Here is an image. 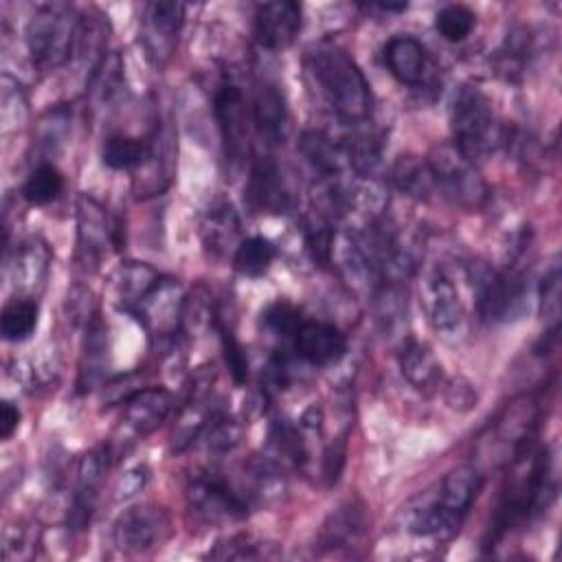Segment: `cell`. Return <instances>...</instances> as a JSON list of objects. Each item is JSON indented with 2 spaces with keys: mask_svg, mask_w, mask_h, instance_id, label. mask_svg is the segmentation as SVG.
I'll use <instances>...</instances> for the list:
<instances>
[{
  "mask_svg": "<svg viewBox=\"0 0 562 562\" xmlns=\"http://www.w3.org/2000/svg\"><path fill=\"white\" fill-rule=\"evenodd\" d=\"M305 70L327 108L347 125H362L373 110L367 77L353 57L336 42L323 40L305 50Z\"/></svg>",
  "mask_w": 562,
  "mask_h": 562,
  "instance_id": "cell-1",
  "label": "cell"
},
{
  "mask_svg": "<svg viewBox=\"0 0 562 562\" xmlns=\"http://www.w3.org/2000/svg\"><path fill=\"white\" fill-rule=\"evenodd\" d=\"M483 487V474L476 465H459L448 472L432 492H424L406 512L411 533L432 540L452 538L468 516Z\"/></svg>",
  "mask_w": 562,
  "mask_h": 562,
  "instance_id": "cell-2",
  "label": "cell"
},
{
  "mask_svg": "<svg viewBox=\"0 0 562 562\" xmlns=\"http://www.w3.org/2000/svg\"><path fill=\"white\" fill-rule=\"evenodd\" d=\"M452 145L474 165L496 149L503 140L494 105L490 97L470 83L454 90L450 101Z\"/></svg>",
  "mask_w": 562,
  "mask_h": 562,
  "instance_id": "cell-3",
  "label": "cell"
},
{
  "mask_svg": "<svg viewBox=\"0 0 562 562\" xmlns=\"http://www.w3.org/2000/svg\"><path fill=\"white\" fill-rule=\"evenodd\" d=\"M79 20L81 15L64 2L35 9L26 24V48L40 70L57 68L72 57Z\"/></svg>",
  "mask_w": 562,
  "mask_h": 562,
  "instance_id": "cell-4",
  "label": "cell"
},
{
  "mask_svg": "<svg viewBox=\"0 0 562 562\" xmlns=\"http://www.w3.org/2000/svg\"><path fill=\"white\" fill-rule=\"evenodd\" d=\"M472 285L476 307L487 323H507L520 318L527 307V281L516 268L496 270L485 263L472 268Z\"/></svg>",
  "mask_w": 562,
  "mask_h": 562,
  "instance_id": "cell-5",
  "label": "cell"
},
{
  "mask_svg": "<svg viewBox=\"0 0 562 562\" xmlns=\"http://www.w3.org/2000/svg\"><path fill=\"white\" fill-rule=\"evenodd\" d=\"M428 167L435 178V187L454 206L476 211L487 202V184L479 176L476 165L468 160L452 143L437 145L428 156Z\"/></svg>",
  "mask_w": 562,
  "mask_h": 562,
  "instance_id": "cell-6",
  "label": "cell"
},
{
  "mask_svg": "<svg viewBox=\"0 0 562 562\" xmlns=\"http://www.w3.org/2000/svg\"><path fill=\"white\" fill-rule=\"evenodd\" d=\"M184 496L193 516L209 525L241 520L252 507L250 498L246 494H237L220 472H204L193 476Z\"/></svg>",
  "mask_w": 562,
  "mask_h": 562,
  "instance_id": "cell-7",
  "label": "cell"
},
{
  "mask_svg": "<svg viewBox=\"0 0 562 562\" xmlns=\"http://www.w3.org/2000/svg\"><path fill=\"white\" fill-rule=\"evenodd\" d=\"M213 112L222 134L226 160L241 165L250 143H248V112L244 103L241 88L233 79H224L213 97Z\"/></svg>",
  "mask_w": 562,
  "mask_h": 562,
  "instance_id": "cell-8",
  "label": "cell"
},
{
  "mask_svg": "<svg viewBox=\"0 0 562 562\" xmlns=\"http://www.w3.org/2000/svg\"><path fill=\"white\" fill-rule=\"evenodd\" d=\"M422 301H424L430 327L443 340H459L465 334L468 314H465L463 301L454 283L441 270H435L426 277Z\"/></svg>",
  "mask_w": 562,
  "mask_h": 562,
  "instance_id": "cell-9",
  "label": "cell"
},
{
  "mask_svg": "<svg viewBox=\"0 0 562 562\" xmlns=\"http://www.w3.org/2000/svg\"><path fill=\"white\" fill-rule=\"evenodd\" d=\"M169 531V518L162 507L134 505L119 514L112 525V540L125 553H145L154 549Z\"/></svg>",
  "mask_w": 562,
  "mask_h": 562,
  "instance_id": "cell-10",
  "label": "cell"
},
{
  "mask_svg": "<svg viewBox=\"0 0 562 562\" xmlns=\"http://www.w3.org/2000/svg\"><path fill=\"white\" fill-rule=\"evenodd\" d=\"M184 296L173 279L160 277V281L130 310L149 334L169 336L176 334L182 321Z\"/></svg>",
  "mask_w": 562,
  "mask_h": 562,
  "instance_id": "cell-11",
  "label": "cell"
},
{
  "mask_svg": "<svg viewBox=\"0 0 562 562\" xmlns=\"http://www.w3.org/2000/svg\"><path fill=\"white\" fill-rule=\"evenodd\" d=\"M184 22V4L180 2H149L143 9V42L147 48V55L162 64L171 57L178 33Z\"/></svg>",
  "mask_w": 562,
  "mask_h": 562,
  "instance_id": "cell-12",
  "label": "cell"
},
{
  "mask_svg": "<svg viewBox=\"0 0 562 562\" xmlns=\"http://www.w3.org/2000/svg\"><path fill=\"white\" fill-rule=\"evenodd\" d=\"M345 351L347 338L331 323L303 318L292 336V353L314 367L334 364L345 356Z\"/></svg>",
  "mask_w": 562,
  "mask_h": 562,
  "instance_id": "cell-13",
  "label": "cell"
},
{
  "mask_svg": "<svg viewBox=\"0 0 562 562\" xmlns=\"http://www.w3.org/2000/svg\"><path fill=\"white\" fill-rule=\"evenodd\" d=\"M77 233L79 250L86 261L94 263L103 257L108 246H119L121 228L110 222L105 209L90 195L77 198Z\"/></svg>",
  "mask_w": 562,
  "mask_h": 562,
  "instance_id": "cell-14",
  "label": "cell"
},
{
  "mask_svg": "<svg viewBox=\"0 0 562 562\" xmlns=\"http://www.w3.org/2000/svg\"><path fill=\"white\" fill-rule=\"evenodd\" d=\"M301 24V7L290 0L263 2L255 11V37L263 48L270 50L288 48L299 35Z\"/></svg>",
  "mask_w": 562,
  "mask_h": 562,
  "instance_id": "cell-15",
  "label": "cell"
},
{
  "mask_svg": "<svg viewBox=\"0 0 562 562\" xmlns=\"http://www.w3.org/2000/svg\"><path fill=\"white\" fill-rule=\"evenodd\" d=\"M248 200L261 213L283 215L292 209L290 187L272 158H257L250 167Z\"/></svg>",
  "mask_w": 562,
  "mask_h": 562,
  "instance_id": "cell-16",
  "label": "cell"
},
{
  "mask_svg": "<svg viewBox=\"0 0 562 562\" xmlns=\"http://www.w3.org/2000/svg\"><path fill=\"white\" fill-rule=\"evenodd\" d=\"M252 123L266 145H281L288 138L290 116L281 88L274 81H259L252 94Z\"/></svg>",
  "mask_w": 562,
  "mask_h": 562,
  "instance_id": "cell-17",
  "label": "cell"
},
{
  "mask_svg": "<svg viewBox=\"0 0 562 562\" xmlns=\"http://www.w3.org/2000/svg\"><path fill=\"white\" fill-rule=\"evenodd\" d=\"M173 395L162 386H145L123 402V424L134 437L156 430L171 413Z\"/></svg>",
  "mask_w": 562,
  "mask_h": 562,
  "instance_id": "cell-18",
  "label": "cell"
},
{
  "mask_svg": "<svg viewBox=\"0 0 562 562\" xmlns=\"http://www.w3.org/2000/svg\"><path fill=\"white\" fill-rule=\"evenodd\" d=\"M384 64L389 72L406 86H422L430 66L424 44L411 35H395L386 42Z\"/></svg>",
  "mask_w": 562,
  "mask_h": 562,
  "instance_id": "cell-19",
  "label": "cell"
},
{
  "mask_svg": "<svg viewBox=\"0 0 562 562\" xmlns=\"http://www.w3.org/2000/svg\"><path fill=\"white\" fill-rule=\"evenodd\" d=\"M367 507L358 501H349L325 518L318 533V544L327 551L358 544L367 533Z\"/></svg>",
  "mask_w": 562,
  "mask_h": 562,
  "instance_id": "cell-20",
  "label": "cell"
},
{
  "mask_svg": "<svg viewBox=\"0 0 562 562\" xmlns=\"http://www.w3.org/2000/svg\"><path fill=\"white\" fill-rule=\"evenodd\" d=\"M239 215L231 202H215L204 213L200 224V237L211 255L224 257L228 250L235 252V248L239 246Z\"/></svg>",
  "mask_w": 562,
  "mask_h": 562,
  "instance_id": "cell-21",
  "label": "cell"
},
{
  "mask_svg": "<svg viewBox=\"0 0 562 562\" xmlns=\"http://www.w3.org/2000/svg\"><path fill=\"white\" fill-rule=\"evenodd\" d=\"M299 147H301V154L305 156V160L318 173V178L342 176V171L349 167L347 154H345V143L331 138L323 130L303 132Z\"/></svg>",
  "mask_w": 562,
  "mask_h": 562,
  "instance_id": "cell-22",
  "label": "cell"
},
{
  "mask_svg": "<svg viewBox=\"0 0 562 562\" xmlns=\"http://www.w3.org/2000/svg\"><path fill=\"white\" fill-rule=\"evenodd\" d=\"M400 369L402 375L424 393L435 391L441 384L443 371L435 351L419 340H408L400 351Z\"/></svg>",
  "mask_w": 562,
  "mask_h": 562,
  "instance_id": "cell-23",
  "label": "cell"
},
{
  "mask_svg": "<svg viewBox=\"0 0 562 562\" xmlns=\"http://www.w3.org/2000/svg\"><path fill=\"white\" fill-rule=\"evenodd\" d=\"M536 57L533 33L527 26H514L496 50V68L505 79H520Z\"/></svg>",
  "mask_w": 562,
  "mask_h": 562,
  "instance_id": "cell-24",
  "label": "cell"
},
{
  "mask_svg": "<svg viewBox=\"0 0 562 562\" xmlns=\"http://www.w3.org/2000/svg\"><path fill=\"white\" fill-rule=\"evenodd\" d=\"M375 321L384 336H395L402 331L408 314L406 292L397 279H384L375 290Z\"/></svg>",
  "mask_w": 562,
  "mask_h": 562,
  "instance_id": "cell-25",
  "label": "cell"
},
{
  "mask_svg": "<svg viewBox=\"0 0 562 562\" xmlns=\"http://www.w3.org/2000/svg\"><path fill=\"white\" fill-rule=\"evenodd\" d=\"M158 281H160V274L151 266H147L143 261L123 263L114 279L119 307L130 312Z\"/></svg>",
  "mask_w": 562,
  "mask_h": 562,
  "instance_id": "cell-26",
  "label": "cell"
},
{
  "mask_svg": "<svg viewBox=\"0 0 562 562\" xmlns=\"http://www.w3.org/2000/svg\"><path fill=\"white\" fill-rule=\"evenodd\" d=\"M151 158V143L136 136L114 134L101 147V160L110 169H143Z\"/></svg>",
  "mask_w": 562,
  "mask_h": 562,
  "instance_id": "cell-27",
  "label": "cell"
},
{
  "mask_svg": "<svg viewBox=\"0 0 562 562\" xmlns=\"http://www.w3.org/2000/svg\"><path fill=\"white\" fill-rule=\"evenodd\" d=\"M393 184L408 198L426 200L428 193L435 189V178L428 167V160H422L419 156L406 154L400 156L391 169Z\"/></svg>",
  "mask_w": 562,
  "mask_h": 562,
  "instance_id": "cell-28",
  "label": "cell"
},
{
  "mask_svg": "<svg viewBox=\"0 0 562 562\" xmlns=\"http://www.w3.org/2000/svg\"><path fill=\"white\" fill-rule=\"evenodd\" d=\"M48 261H50V252L44 241L40 239L24 241L15 255V266H13L15 285L29 292L42 288L48 272Z\"/></svg>",
  "mask_w": 562,
  "mask_h": 562,
  "instance_id": "cell-29",
  "label": "cell"
},
{
  "mask_svg": "<svg viewBox=\"0 0 562 562\" xmlns=\"http://www.w3.org/2000/svg\"><path fill=\"white\" fill-rule=\"evenodd\" d=\"M248 481H250V492H248L250 503L270 505L281 501V496L285 494V479H283L281 465L272 457L255 459L248 465Z\"/></svg>",
  "mask_w": 562,
  "mask_h": 562,
  "instance_id": "cell-30",
  "label": "cell"
},
{
  "mask_svg": "<svg viewBox=\"0 0 562 562\" xmlns=\"http://www.w3.org/2000/svg\"><path fill=\"white\" fill-rule=\"evenodd\" d=\"M268 446L274 457L290 465H303L307 461V439L301 426L288 419H274L268 430Z\"/></svg>",
  "mask_w": 562,
  "mask_h": 562,
  "instance_id": "cell-31",
  "label": "cell"
},
{
  "mask_svg": "<svg viewBox=\"0 0 562 562\" xmlns=\"http://www.w3.org/2000/svg\"><path fill=\"white\" fill-rule=\"evenodd\" d=\"M347 165L362 178H373L382 165V143L373 132H353L345 140Z\"/></svg>",
  "mask_w": 562,
  "mask_h": 562,
  "instance_id": "cell-32",
  "label": "cell"
},
{
  "mask_svg": "<svg viewBox=\"0 0 562 562\" xmlns=\"http://www.w3.org/2000/svg\"><path fill=\"white\" fill-rule=\"evenodd\" d=\"M37 318H40V305L33 299L20 296L9 301L2 307V316H0V334L4 340L9 342H20L26 340L35 327H37Z\"/></svg>",
  "mask_w": 562,
  "mask_h": 562,
  "instance_id": "cell-33",
  "label": "cell"
},
{
  "mask_svg": "<svg viewBox=\"0 0 562 562\" xmlns=\"http://www.w3.org/2000/svg\"><path fill=\"white\" fill-rule=\"evenodd\" d=\"M105 327L103 323L94 316L86 325V345H83V360L79 369V389H92L94 382L103 375L105 369Z\"/></svg>",
  "mask_w": 562,
  "mask_h": 562,
  "instance_id": "cell-34",
  "label": "cell"
},
{
  "mask_svg": "<svg viewBox=\"0 0 562 562\" xmlns=\"http://www.w3.org/2000/svg\"><path fill=\"white\" fill-rule=\"evenodd\" d=\"M277 257V248L270 239L261 235H252L239 241V246L233 252L235 270L244 277H261L268 272Z\"/></svg>",
  "mask_w": 562,
  "mask_h": 562,
  "instance_id": "cell-35",
  "label": "cell"
},
{
  "mask_svg": "<svg viewBox=\"0 0 562 562\" xmlns=\"http://www.w3.org/2000/svg\"><path fill=\"white\" fill-rule=\"evenodd\" d=\"M213 413L215 411L209 408L202 402L187 404L180 411V415L176 419V426L171 430V450L173 452H182L184 448H189L204 432V428H206V424H209Z\"/></svg>",
  "mask_w": 562,
  "mask_h": 562,
  "instance_id": "cell-36",
  "label": "cell"
},
{
  "mask_svg": "<svg viewBox=\"0 0 562 562\" xmlns=\"http://www.w3.org/2000/svg\"><path fill=\"white\" fill-rule=\"evenodd\" d=\"M64 191V176L53 162H40L24 182L22 195L31 204H48Z\"/></svg>",
  "mask_w": 562,
  "mask_h": 562,
  "instance_id": "cell-37",
  "label": "cell"
},
{
  "mask_svg": "<svg viewBox=\"0 0 562 562\" xmlns=\"http://www.w3.org/2000/svg\"><path fill=\"white\" fill-rule=\"evenodd\" d=\"M303 235H305V246H307L312 259L318 266L331 263V248H334V237H336L331 222L314 211L303 217Z\"/></svg>",
  "mask_w": 562,
  "mask_h": 562,
  "instance_id": "cell-38",
  "label": "cell"
},
{
  "mask_svg": "<svg viewBox=\"0 0 562 562\" xmlns=\"http://www.w3.org/2000/svg\"><path fill=\"white\" fill-rule=\"evenodd\" d=\"M476 24V15L465 4H446L435 15L437 33L448 42H463Z\"/></svg>",
  "mask_w": 562,
  "mask_h": 562,
  "instance_id": "cell-39",
  "label": "cell"
},
{
  "mask_svg": "<svg viewBox=\"0 0 562 562\" xmlns=\"http://www.w3.org/2000/svg\"><path fill=\"white\" fill-rule=\"evenodd\" d=\"M206 448L213 452H231L241 439V424L231 415L215 411L204 428Z\"/></svg>",
  "mask_w": 562,
  "mask_h": 562,
  "instance_id": "cell-40",
  "label": "cell"
},
{
  "mask_svg": "<svg viewBox=\"0 0 562 562\" xmlns=\"http://www.w3.org/2000/svg\"><path fill=\"white\" fill-rule=\"evenodd\" d=\"M540 296V314L549 323L547 329H560V266L551 263L540 279L538 288Z\"/></svg>",
  "mask_w": 562,
  "mask_h": 562,
  "instance_id": "cell-41",
  "label": "cell"
},
{
  "mask_svg": "<svg viewBox=\"0 0 562 562\" xmlns=\"http://www.w3.org/2000/svg\"><path fill=\"white\" fill-rule=\"evenodd\" d=\"M263 316V327L281 338H292L296 327L301 325L303 316L301 310L294 307L288 301H277L272 305H268V310L261 314Z\"/></svg>",
  "mask_w": 562,
  "mask_h": 562,
  "instance_id": "cell-42",
  "label": "cell"
},
{
  "mask_svg": "<svg viewBox=\"0 0 562 562\" xmlns=\"http://www.w3.org/2000/svg\"><path fill=\"white\" fill-rule=\"evenodd\" d=\"M217 334H220V342H222V353H224V362L233 375V380L237 384H244L248 380V356L241 347V342L235 338V334L222 325L220 321H215Z\"/></svg>",
  "mask_w": 562,
  "mask_h": 562,
  "instance_id": "cell-43",
  "label": "cell"
},
{
  "mask_svg": "<svg viewBox=\"0 0 562 562\" xmlns=\"http://www.w3.org/2000/svg\"><path fill=\"white\" fill-rule=\"evenodd\" d=\"M261 542L252 540L250 536L246 533H237V536H231L222 542L215 544L213 551H209V558L213 560H252V558H261L266 555L263 549H259Z\"/></svg>",
  "mask_w": 562,
  "mask_h": 562,
  "instance_id": "cell-44",
  "label": "cell"
},
{
  "mask_svg": "<svg viewBox=\"0 0 562 562\" xmlns=\"http://www.w3.org/2000/svg\"><path fill=\"white\" fill-rule=\"evenodd\" d=\"M149 481V470L147 465H134L130 468L116 483L114 487V501H127L132 496H136Z\"/></svg>",
  "mask_w": 562,
  "mask_h": 562,
  "instance_id": "cell-45",
  "label": "cell"
},
{
  "mask_svg": "<svg viewBox=\"0 0 562 562\" xmlns=\"http://www.w3.org/2000/svg\"><path fill=\"white\" fill-rule=\"evenodd\" d=\"M446 397H448V404L459 408V411H468V408L476 406L474 404L476 402V393L472 391V386L468 382H461V380H457V382H452L448 386Z\"/></svg>",
  "mask_w": 562,
  "mask_h": 562,
  "instance_id": "cell-46",
  "label": "cell"
},
{
  "mask_svg": "<svg viewBox=\"0 0 562 562\" xmlns=\"http://www.w3.org/2000/svg\"><path fill=\"white\" fill-rule=\"evenodd\" d=\"M20 426V411L11 402H2L0 406V437L9 439Z\"/></svg>",
  "mask_w": 562,
  "mask_h": 562,
  "instance_id": "cell-47",
  "label": "cell"
},
{
  "mask_svg": "<svg viewBox=\"0 0 562 562\" xmlns=\"http://www.w3.org/2000/svg\"><path fill=\"white\" fill-rule=\"evenodd\" d=\"M373 7H378L380 11H406L408 9V4L406 2H375Z\"/></svg>",
  "mask_w": 562,
  "mask_h": 562,
  "instance_id": "cell-48",
  "label": "cell"
}]
</instances>
